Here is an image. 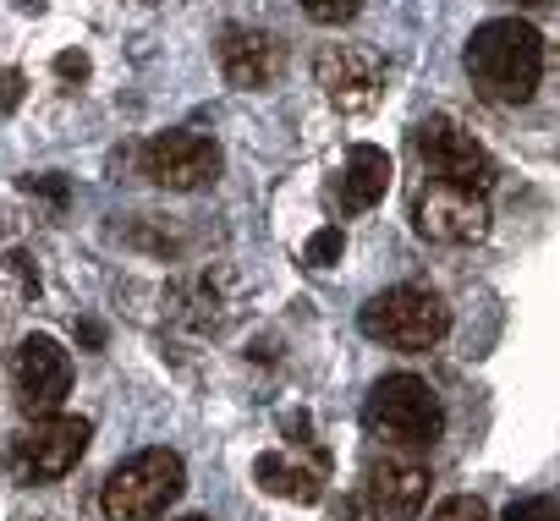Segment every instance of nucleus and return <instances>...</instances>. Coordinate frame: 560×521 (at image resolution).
Wrapping results in <instances>:
<instances>
[{
  "instance_id": "obj_1",
  "label": "nucleus",
  "mask_w": 560,
  "mask_h": 521,
  "mask_svg": "<svg viewBox=\"0 0 560 521\" xmlns=\"http://www.w3.org/2000/svg\"><path fill=\"white\" fill-rule=\"evenodd\" d=\"M467 78L489 105H527L544 78V39L522 17L478 23L467 39Z\"/></svg>"
},
{
  "instance_id": "obj_2",
  "label": "nucleus",
  "mask_w": 560,
  "mask_h": 521,
  "mask_svg": "<svg viewBox=\"0 0 560 521\" xmlns=\"http://www.w3.org/2000/svg\"><path fill=\"white\" fill-rule=\"evenodd\" d=\"M363 428L369 439L390 445V450H418V445H434L440 428H445V406H440V390L418 374H390L369 390L363 401Z\"/></svg>"
},
{
  "instance_id": "obj_3",
  "label": "nucleus",
  "mask_w": 560,
  "mask_h": 521,
  "mask_svg": "<svg viewBox=\"0 0 560 521\" xmlns=\"http://www.w3.org/2000/svg\"><path fill=\"white\" fill-rule=\"evenodd\" d=\"M182 488H187L182 455L165 450V445H149V450L127 455V461L105 477L100 510H105V521H160V516L182 499Z\"/></svg>"
},
{
  "instance_id": "obj_4",
  "label": "nucleus",
  "mask_w": 560,
  "mask_h": 521,
  "mask_svg": "<svg viewBox=\"0 0 560 521\" xmlns=\"http://www.w3.org/2000/svg\"><path fill=\"white\" fill-rule=\"evenodd\" d=\"M358 330L380 346H396V352H429L445 341L451 330V308L434 297V292H418V286H390L380 297H369V308L358 313Z\"/></svg>"
},
{
  "instance_id": "obj_5",
  "label": "nucleus",
  "mask_w": 560,
  "mask_h": 521,
  "mask_svg": "<svg viewBox=\"0 0 560 521\" xmlns=\"http://www.w3.org/2000/svg\"><path fill=\"white\" fill-rule=\"evenodd\" d=\"M89 439H94V423L89 417L45 412V417H34L18 434V445H12V477L18 483H56V477H67L83 461Z\"/></svg>"
},
{
  "instance_id": "obj_6",
  "label": "nucleus",
  "mask_w": 560,
  "mask_h": 521,
  "mask_svg": "<svg viewBox=\"0 0 560 521\" xmlns=\"http://www.w3.org/2000/svg\"><path fill=\"white\" fill-rule=\"evenodd\" d=\"M412 149H418V159L429 165L434 181L472 187V192H489V187H494V159H489V149H483L472 132H462L451 116L418 121V127H412Z\"/></svg>"
},
{
  "instance_id": "obj_7",
  "label": "nucleus",
  "mask_w": 560,
  "mask_h": 521,
  "mask_svg": "<svg viewBox=\"0 0 560 521\" xmlns=\"http://www.w3.org/2000/svg\"><path fill=\"white\" fill-rule=\"evenodd\" d=\"M412 225L423 241L440 247H467L478 236H489V203L472 187H451V181H418L412 192Z\"/></svg>"
},
{
  "instance_id": "obj_8",
  "label": "nucleus",
  "mask_w": 560,
  "mask_h": 521,
  "mask_svg": "<svg viewBox=\"0 0 560 521\" xmlns=\"http://www.w3.org/2000/svg\"><path fill=\"white\" fill-rule=\"evenodd\" d=\"M72 390V357L56 335H28L18 341L12 352V395L23 406V417H45V412H61Z\"/></svg>"
},
{
  "instance_id": "obj_9",
  "label": "nucleus",
  "mask_w": 560,
  "mask_h": 521,
  "mask_svg": "<svg viewBox=\"0 0 560 521\" xmlns=\"http://www.w3.org/2000/svg\"><path fill=\"white\" fill-rule=\"evenodd\" d=\"M143 176L165 192H198L220 176V149L198 132H160L143 143Z\"/></svg>"
},
{
  "instance_id": "obj_10",
  "label": "nucleus",
  "mask_w": 560,
  "mask_h": 521,
  "mask_svg": "<svg viewBox=\"0 0 560 521\" xmlns=\"http://www.w3.org/2000/svg\"><path fill=\"white\" fill-rule=\"evenodd\" d=\"M314 78H319L325 99H330L336 110H347V116H358V110H369V105L380 99V61H374L369 50H358V45H330V50H319Z\"/></svg>"
},
{
  "instance_id": "obj_11",
  "label": "nucleus",
  "mask_w": 560,
  "mask_h": 521,
  "mask_svg": "<svg viewBox=\"0 0 560 521\" xmlns=\"http://www.w3.org/2000/svg\"><path fill=\"white\" fill-rule=\"evenodd\" d=\"M280 67H287V45H280L269 28H225L220 34V72L231 88H269L280 78Z\"/></svg>"
},
{
  "instance_id": "obj_12",
  "label": "nucleus",
  "mask_w": 560,
  "mask_h": 521,
  "mask_svg": "<svg viewBox=\"0 0 560 521\" xmlns=\"http://www.w3.org/2000/svg\"><path fill=\"white\" fill-rule=\"evenodd\" d=\"M369 494H374V505L385 510V516H418L423 510V499H429V472L418 466V461H396V455H385L374 472H369Z\"/></svg>"
},
{
  "instance_id": "obj_13",
  "label": "nucleus",
  "mask_w": 560,
  "mask_h": 521,
  "mask_svg": "<svg viewBox=\"0 0 560 521\" xmlns=\"http://www.w3.org/2000/svg\"><path fill=\"white\" fill-rule=\"evenodd\" d=\"M385 187H390V154L385 149H374V143H358L352 154H347V170H341V209L347 214H358V209H374L380 198H385Z\"/></svg>"
},
{
  "instance_id": "obj_14",
  "label": "nucleus",
  "mask_w": 560,
  "mask_h": 521,
  "mask_svg": "<svg viewBox=\"0 0 560 521\" xmlns=\"http://www.w3.org/2000/svg\"><path fill=\"white\" fill-rule=\"evenodd\" d=\"M253 477H258V488L287 494V499H303V505H314V499L325 494V488H319V483H325V461H314V466L298 461V466H292L287 455H275V450H269V455L253 461Z\"/></svg>"
},
{
  "instance_id": "obj_15",
  "label": "nucleus",
  "mask_w": 560,
  "mask_h": 521,
  "mask_svg": "<svg viewBox=\"0 0 560 521\" xmlns=\"http://www.w3.org/2000/svg\"><path fill=\"white\" fill-rule=\"evenodd\" d=\"M341 247H347L341 225H325V230H314V236H308V247H303V264L330 270V264H341Z\"/></svg>"
},
{
  "instance_id": "obj_16",
  "label": "nucleus",
  "mask_w": 560,
  "mask_h": 521,
  "mask_svg": "<svg viewBox=\"0 0 560 521\" xmlns=\"http://www.w3.org/2000/svg\"><path fill=\"white\" fill-rule=\"evenodd\" d=\"M303 12L314 23H325V28H341V23H352L363 12V0H303Z\"/></svg>"
},
{
  "instance_id": "obj_17",
  "label": "nucleus",
  "mask_w": 560,
  "mask_h": 521,
  "mask_svg": "<svg viewBox=\"0 0 560 521\" xmlns=\"http://www.w3.org/2000/svg\"><path fill=\"white\" fill-rule=\"evenodd\" d=\"M429 521H489V510H483V499H472V494H456V499H445Z\"/></svg>"
},
{
  "instance_id": "obj_18",
  "label": "nucleus",
  "mask_w": 560,
  "mask_h": 521,
  "mask_svg": "<svg viewBox=\"0 0 560 521\" xmlns=\"http://www.w3.org/2000/svg\"><path fill=\"white\" fill-rule=\"evenodd\" d=\"M505 521H560V516H555L549 499H516V505L505 510Z\"/></svg>"
},
{
  "instance_id": "obj_19",
  "label": "nucleus",
  "mask_w": 560,
  "mask_h": 521,
  "mask_svg": "<svg viewBox=\"0 0 560 521\" xmlns=\"http://www.w3.org/2000/svg\"><path fill=\"white\" fill-rule=\"evenodd\" d=\"M341 521H380V505H369L363 494H352V499L341 505Z\"/></svg>"
},
{
  "instance_id": "obj_20",
  "label": "nucleus",
  "mask_w": 560,
  "mask_h": 521,
  "mask_svg": "<svg viewBox=\"0 0 560 521\" xmlns=\"http://www.w3.org/2000/svg\"><path fill=\"white\" fill-rule=\"evenodd\" d=\"M18 99H23V78L18 72H0V110H18Z\"/></svg>"
},
{
  "instance_id": "obj_21",
  "label": "nucleus",
  "mask_w": 560,
  "mask_h": 521,
  "mask_svg": "<svg viewBox=\"0 0 560 521\" xmlns=\"http://www.w3.org/2000/svg\"><path fill=\"white\" fill-rule=\"evenodd\" d=\"M28 192H45V198L67 203V181H56V176H28Z\"/></svg>"
},
{
  "instance_id": "obj_22",
  "label": "nucleus",
  "mask_w": 560,
  "mask_h": 521,
  "mask_svg": "<svg viewBox=\"0 0 560 521\" xmlns=\"http://www.w3.org/2000/svg\"><path fill=\"white\" fill-rule=\"evenodd\" d=\"M56 72H61V78H89V56H72V50H67V56L56 61Z\"/></svg>"
},
{
  "instance_id": "obj_23",
  "label": "nucleus",
  "mask_w": 560,
  "mask_h": 521,
  "mask_svg": "<svg viewBox=\"0 0 560 521\" xmlns=\"http://www.w3.org/2000/svg\"><path fill=\"white\" fill-rule=\"evenodd\" d=\"M516 7H549V0H516Z\"/></svg>"
},
{
  "instance_id": "obj_24",
  "label": "nucleus",
  "mask_w": 560,
  "mask_h": 521,
  "mask_svg": "<svg viewBox=\"0 0 560 521\" xmlns=\"http://www.w3.org/2000/svg\"><path fill=\"white\" fill-rule=\"evenodd\" d=\"M187 521H209V516H187Z\"/></svg>"
}]
</instances>
